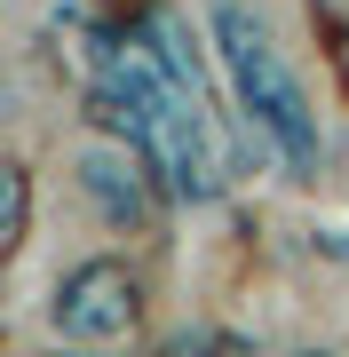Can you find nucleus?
<instances>
[{"label":"nucleus","mask_w":349,"mask_h":357,"mask_svg":"<svg viewBox=\"0 0 349 357\" xmlns=\"http://www.w3.org/2000/svg\"><path fill=\"white\" fill-rule=\"evenodd\" d=\"M207 48H215L222 79H231L246 128L270 143V159L294 167V175H310L318 151H325V128H318V112H310V88H302L294 64L278 56L270 24L246 8V0H207Z\"/></svg>","instance_id":"1"},{"label":"nucleus","mask_w":349,"mask_h":357,"mask_svg":"<svg viewBox=\"0 0 349 357\" xmlns=\"http://www.w3.org/2000/svg\"><path fill=\"white\" fill-rule=\"evenodd\" d=\"M135 143L167 167V183H175L183 199H215L222 191V135H215V112H207L199 88H167Z\"/></svg>","instance_id":"2"},{"label":"nucleus","mask_w":349,"mask_h":357,"mask_svg":"<svg viewBox=\"0 0 349 357\" xmlns=\"http://www.w3.org/2000/svg\"><path fill=\"white\" fill-rule=\"evenodd\" d=\"M64 167H72V191L95 206V222H111V230H143V222H151L143 151H127L119 135H79Z\"/></svg>","instance_id":"3"},{"label":"nucleus","mask_w":349,"mask_h":357,"mask_svg":"<svg viewBox=\"0 0 349 357\" xmlns=\"http://www.w3.org/2000/svg\"><path fill=\"white\" fill-rule=\"evenodd\" d=\"M56 333L79 349H111V342H127V326H135V278L119 262H79L64 286H56Z\"/></svg>","instance_id":"4"},{"label":"nucleus","mask_w":349,"mask_h":357,"mask_svg":"<svg viewBox=\"0 0 349 357\" xmlns=\"http://www.w3.org/2000/svg\"><path fill=\"white\" fill-rule=\"evenodd\" d=\"M0 199H8L0 246H24V230H32V175H24V167H8V175H0Z\"/></svg>","instance_id":"5"}]
</instances>
